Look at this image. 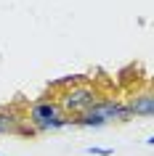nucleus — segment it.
I'll return each mask as SVG.
<instances>
[{
    "label": "nucleus",
    "instance_id": "nucleus-4",
    "mask_svg": "<svg viewBox=\"0 0 154 156\" xmlns=\"http://www.w3.org/2000/svg\"><path fill=\"white\" fill-rule=\"evenodd\" d=\"M130 111V116H144V119H152L154 114V98L149 95V93H144V95H138V98H133L130 103H125Z\"/></svg>",
    "mask_w": 154,
    "mask_h": 156
},
{
    "label": "nucleus",
    "instance_id": "nucleus-2",
    "mask_svg": "<svg viewBox=\"0 0 154 156\" xmlns=\"http://www.w3.org/2000/svg\"><path fill=\"white\" fill-rule=\"evenodd\" d=\"M96 101H98V93L93 87H72L69 93H64L61 106L72 114H85L88 108L96 106Z\"/></svg>",
    "mask_w": 154,
    "mask_h": 156
},
{
    "label": "nucleus",
    "instance_id": "nucleus-6",
    "mask_svg": "<svg viewBox=\"0 0 154 156\" xmlns=\"http://www.w3.org/2000/svg\"><path fill=\"white\" fill-rule=\"evenodd\" d=\"M85 154H93V156H112L114 151H112V148H98V146H90V148H85Z\"/></svg>",
    "mask_w": 154,
    "mask_h": 156
},
{
    "label": "nucleus",
    "instance_id": "nucleus-3",
    "mask_svg": "<svg viewBox=\"0 0 154 156\" xmlns=\"http://www.w3.org/2000/svg\"><path fill=\"white\" fill-rule=\"evenodd\" d=\"M93 114H98L104 122H125V119H130V111L125 103H120V101L114 98H104V101H96V106L90 108Z\"/></svg>",
    "mask_w": 154,
    "mask_h": 156
},
{
    "label": "nucleus",
    "instance_id": "nucleus-1",
    "mask_svg": "<svg viewBox=\"0 0 154 156\" xmlns=\"http://www.w3.org/2000/svg\"><path fill=\"white\" fill-rule=\"evenodd\" d=\"M29 122L37 127V130H61V127H69L74 124V119H66L61 114V106L53 103V101H43V103H35L29 108Z\"/></svg>",
    "mask_w": 154,
    "mask_h": 156
},
{
    "label": "nucleus",
    "instance_id": "nucleus-5",
    "mask_svg": "<svg viewBox=\"0 0 154 156\" xmlns=\"http://www.w3.org/2000/svg\"><path fill=\"white\" fill-rule=\"evenodd\" d=\"M3 132H24V135H29V130L21 127V119L13 111H0V135Z\"/></svg>",
    "mask_w": 154,
    "mask_h": 156
}]
</instances>
